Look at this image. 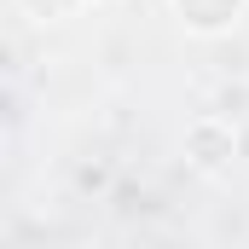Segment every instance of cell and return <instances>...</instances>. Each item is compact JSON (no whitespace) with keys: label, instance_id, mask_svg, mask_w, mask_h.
Listing matches in <instances>:
<instances>
[{"label":"cell","instance_id":"obj_1","mask_svg":"<svg viewBox=\"0 0 249 249\" xmlns=\"http://www.w3.org/2000/svg\"><path fill=\"white\" fill-rule=\"evenodd\" d=\"M180 151H186V168H191V174H203V180H220V174H232V162H238L244 139H238V122H232V116H220V110H203V116H191V122H186Z\"/></svg>","mask_w":249,"mask_h":249},{"label":"cell","instance_id":"obj_2","mask_svg":"<svg viewBox=\"0 0 249 249\" xmlns=\"http://www.w3.org/2000/svg\"><path fill=\"white\" fill-rule=\"evenodd\" d=\"M168 12H174V23H180L186 35L220 41V35H232L249 18V0H168Z\"/></svg>","mask_w":249,"mask_h":249},{"label":"cell","instance_id":"obj_3","mask_svg":"<svg viewBox=\"0 0 249 249\" xmlns=\"http://www.w3.org/2000/svg\"><path fill=\"white\" fill-rule=\"evenodd\" d=\"M81 6H116V0H81Z\"/></svg>","mask_w":249,"mask_h":249}]
</instances>
